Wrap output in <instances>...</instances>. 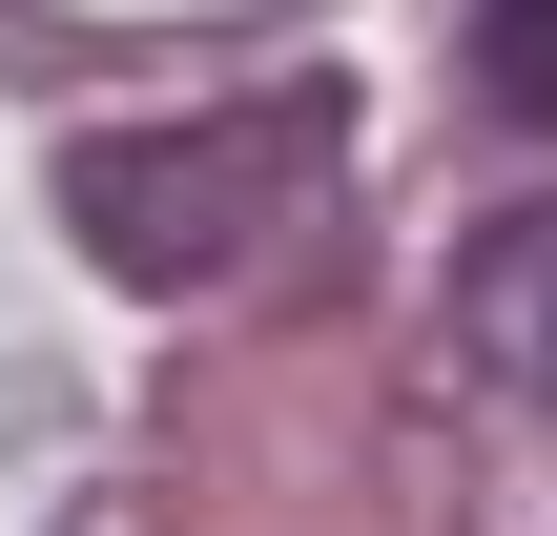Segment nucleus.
Masks as SVG:
<instances>
[{
    "label": "nucleus",
    "mask_w": 557,
    "mask_h": 536,
    "mask_svg": "<svg viewBox=\"0 0 557 536\" xmlns=\"http://www.w3.org/2000/svg\"><path fill=\"white\" fill-rule=\"evenodd\" d=\"M310 145H331L310 103H269V124H124V145L62 165V227H83L124 289H207V269L269 248V207H289Z\"/></svg>",
    "instance_id": "obj_1"
},
{
    "label": "nucleus",
    "mask_w": 557,
    "mask_h": 536,
    "mask_svg": "<svg viewBox=\"0 0 557 536\" xmlns=\"http://www.w3.org/2000/svg\"><path fill=\"white\" fill-rule=\"evenodd\" d=\"M455 351H475L517 413H557V186H537V207H496V227L455 248Z\"/></svg>",
    "instance_id": "obj_2"
},
{
    "label": "nucleus",
    "mask_w": 557,
    "mask_h": 536,
    "mask_svg": "<svg viewBox=\"0 0 557 536\" xmlns=\"http://www.w3.org/2000/svg\"><path fill=\"white\" fill-rule=\"evenodd\" d=\"M475 103L517 145H557V0H475Z\"/></svg>",
    "instance_id": "obj_3"
}]
</instances>
